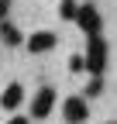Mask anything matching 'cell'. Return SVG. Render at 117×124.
<instances>
[{"mask_svg": "<svg viewBox=\"0 0 117 124\" xmlns=\"http://www.w3.org/2000/svg\"><path fill=\"white\" fill-rule=\"evenodd\" d=\"M83 66L90 69L93 76H100L103 72V66H107V41L103 38H90V45H86V55H83Z\"/></svg>", "mask_w": 117, "mask_h": 124, "instance_id": "cell-1", "label": "cell"}, {"mask_svg": "<svg viewBox=\"0 0 117 124\" xmlns=\"http://www.w3.org/2000/svg\"><path fill=\"white\" fill-rule=\"evenodd\" d=\"M72 21H76V24H79L90 38H96V35H100V14H96V7H93V4H79Z\"/></svg>", "mask_w": 117, "mask_h": 124, "instance_id": "cell-2", "label": "cell"}, {"mask_svg": "<svg viewBox=\"0 0 117 124\" xmlns=\"http://www.w3.org/2000/svg\"><path fill=\"white\" fill-rule=\"evenodd\" d=\"M62 114L69 124H83L86 117H90V107H86V97H69L62 103Z\"/></svg>", "mask_w": 117, "mask_h": 124, "instance_id": "cell-3", "label": "cell"}, {"mask_svg": "<svg viewBox=\"0 0 117 124\" xmlns=\"http://www.w3.org/2000/svg\"><path fill=\"white\" fill-rule=\"evenodd\" d=\"M52 103H55V90L52 86H41L31 100V117H48L52 114Z\"/></svg>", "mask_w": 117, "mask_h": 124, "instance_id": "cell-4", "label": "cell"}, {"mask_svg": "<svg viewBox=\"0 0 117 124\" xmlns=\"http://www.w3.org/2000/svg\"><path fill=\"white\" fill-rule=\"evenodd\" d=\"M55 45V35L52 31H35L31 38H28V52H48Z\"/></svg>", "mask_w": 117, "mask_h": 124, "instance_id": "cell-5", "label": "cell"}, {"mask_svg": "<svg viewBox=\"0 0 117 124\" xmlns=\"http://www.w3.org/2000/svg\"><path fill=\"white\" fill-rule=\"evenodd\" d=\"M21 100H24V90H21V83H10V86L4 90V97H0V103L7 107V110H14V107H21Z\"/></svg>", "mask_w": 117, "mask_h": 124, "instance_id": "cell-6", "label": "cell"}, {"mask_svg": "<svg viewBox=\"0 0 117 124\" xmlns=\"http://www.w3.org/2000/svg\"><path fill=\"white\" fill-rule=\"evenodd\" d=\"M0 38H4V45H21V31L4 21V24H0Z\"/></svg>", "mask_w": 117, "mask_h": 124, "instance_id": "cell-7", "label": "cell"}, {"mask_svg": "<svg viewBox=\"0 0 117 124\" xmlns=\"http://www.w3.org/2000/svg\"><path fill=\"white\" fill-rule=\"evenodd\" d=\"M58 10H62L66 21H72V17H76V0H62V7H58Z\"/></svg>", "mask_w": 117, "mask_h": 124, "instance_id": "cell-8", "label": "cell"}, {"mask_svg": "<svg viewBox=\"0 0 117 124\" xmlns=\"http://www.w3.org/2000/svg\"><path fill=\"white\" fill-rule=\"evenodd\" d=\"M100 90H103V83H100V76H93V79H90V86H86V93H90V97H96Z\"/></svg>", "mask_w": 117, "mask_h": 124, "instance_id": "cell-9", "label": "cell"}, {"mask_svg": "<svg viewBox=\"0 0 117 124\" xmlns=\"http://www.w3.org/2000/svg\"><path fill=\"white\" fill-rule=\"evenodd\" d=\"M69 69H72V72H83V69H86V66H83V55H72V59H69Z\"/></svg>", "mask_w": 117, "mask_h": 124, "instance_id": "cell-10", "label": "cell"}, {"mask_svg": "<svg viewBox=\"0 0 117 124\" xmlns=\"http://www.w3.org/2000/svg\"><path fill=\"white\" fill-rule=\"evenodd\" d=\"M7 10H10V0H0V21L7 17Z\"/></svg>", "mask_w": 117, "mask_h": 124, "instance_id": "cell-11", "label": "cell"}, {"mask_svg": "<svg viewBox=\"0 0 117 124\" xmlns=\"http://www.w3.org/2000/svg\"><path fill=\"white\" fill-rule=\"evenodd\" d=\"M10 124H28V117H10Z\"/></svg>", "mask_w": 117, "mask_h": 124, "instance_id": "cell-12", "label": "cell"}]
</instances>
